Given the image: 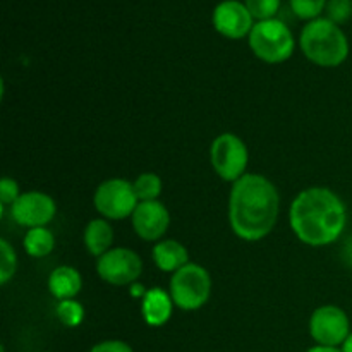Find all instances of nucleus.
<instances>
[{
    "mask_svg": "<svg viewBox=\"0 0 352 352\" xmlns=\"http://www.w3.org/2000/svg\"><path fill=\"white\" fill-rule=\"evenodd\" d=\"M151 258H153L158 270L165 272V274H175L182 267L191 263L184 244L174 239L158 241L153 246V251H151Z\"/></svg>",
    "mask_w": 352,
    "mask_h": 352,
    "instance_id": "4468645a",
    "label": "nucleus"
},
{
    "mask_svg": "<svg viewBox=\"0 0 352 352\" xmlns=\"http://www.w3.org/2000/svg\"><path fill=\"white\" fill-rule=\"evenodd\" d=\"M210 160L213 170L222 181L236 182L248 174L250 151L246 143L234 133H223L213 140L210 146Z\"/></svg>",
    "mask_w": 352,
    "mask_h": 352,
    "instance_id": "423d86ee",
    "label": "nucleus"
},
{
    "mask_svg": "<svg viewBox=\"0 0 352 352\" xmlns=\"http://www.w3.org/2000/svg\"><path fill=\"white\" fill-rule=\"evenodd\" d=\"M244 3L256 21L274 19L280 9V0H244Z\"/></svg>",
    "mask_w": 352,
    "mask_h": 352,
    "instance_id": "4be33fe9",
    "label": "nucleus"
},
{
    "mask_svg": "<svg viewBox=\"0 0 352 352\" xmlns=\"http://www.w3.org/2000/svg\"><path fill=\"white\" fill-rule=\"evenodd\" d=\"M21 195L23 192L19 191V184L14 179H2V182H0V203H2V206H12Z\"/></svg>",
    "mask_w": 352,
    "mask_h": 352,
    "instance_id": "b1692460",
    "label": "nucleus"
},
{
    "mask_svg": "<svg viewBox=\"0 0 352 352\" xmlns=\"http://www.w3.org/2000/svg\"><path fill=\"white\" fill-rule=\"evenodd\" d=\"M306 352H342L340 347H327V346H315Z\"/></svg>",
    "mask_w": 352,
    "mask_h": 352,
    "instance_id": "bb28decb",
    "label": "nucleus"
},
{
    "mask_svg": "<svg viewBox=\"0 0 352 352\" xmlns=\"http://www.w3.org/2000/svg\"><path fill=\"white\" fill-rule=\"evenodd\" d=\"M213 28L222 36L230 40H241L250 36L254 26V17L248 10L246 3L239 0H222L213 9Z\"/></svg>",
    "mask_w": 352,
    "mask_h": 352,
    "instance_id": "9b49d317",
    "label": "nucleus"
},
{
    "mask_svg": "<svg viewBox=\"0 0 352 352\" xmlns=\"http://www.w3.org/2000/svg\"><path fill=\"white\" fill-rule=\"evenodd\" d=\"M96 274L103 282L116 287L133 285L143 274V260L129 248H112L96 260Z\"/></svg>",
    "mask_w": 352,
    "mask_h": 352,
    "instance_id": "6e6552de",
    "label": "nucleus"
},
{
    "mask_svg": "<svg viewBox=\"0 0 352 352\" xmlns=\"http://www.w3.org/2000/svg\"><path fill=\"white\" fill-rule=\"evenodd\" d=\"M55 316L67 329H76L85 320V308L76 299H65V301L57 302V306H55Z\"/></svg>",
    "mask_w": 352,
    "mask_h": 352,
    "instance_id": "6ab92c4d",
    "label": "nucleus"
},
{
    "mask_svg": "<svg viewBox=\"0 0 352 352\" xmlns=\"http://www.w3.org/2000/svg\"><path fill=\"white\" fill-rule=\"evenodd\" d=\"M57 213V205L50 195L41 191H28L17 198V201L10 206V217L21 227L36 229L47 227Z\"/></svg>",
    "mask_w": 352,
    "mask_h": 352,
    "instance_id": "9d476101",
    "label": "nucleus"
},
{
    "mask_svg": "<svg viewBox=\"0 0 352 352\" xmlns=\"http://www.w3.org/2000/svg\"><path fill=\"white\" fill-rule=\"evenodd\" d=\"M146 292L148 291H144L143 285H141V284H133V285H131V294H133V296H141V299H143Z\"/></svg>",
    "mask_w": 352,
    "mask_h": 352,
    "instance_id": "cd10ccee",
    "label": "nucleus"
},
{
    "mask_svg": "<svg viewBox=\"0 0 352 352\" xmlns=\"http://www.w3.org/2000/svg\"><path fill=\"white\" fill-rule=\"evenodd\" d=\"M168 287V294L177 308L196 311L208 302L212 294V277L201 265L188 263L172 274Z\"/></svg>",
    "mask_w": 352,
    "mask_h": 352,
    "instance_id": "39448f33",
    "label": "nucleus"
},
{
    "mask_svg": "<svg viewBox=\"0 0 352 352\" xmlns=\"http://www.w3.org/2000/svg\"><path fill=\"white\" fill-rule=\"evenodd\" d=\"M138 203L140 199L134 192L133 182L119 177L103 181L93 196L96 212L107 220L131 219Z\"/></svg>",
    "mask_w": 352,
    "mask_h": 352,
    "instance_id": "0eeeda50",
    "label": "nucleus"
},
{
    "mask_svg": "<svg viewBox=\"0 0 352 352\" xmlns=\"http://www.w3.org/2000/svg\"><path fill=\"white\" fill-rule=\"evenodd\" d=\"M302 54L320 67H339L349 57V40L339 24L327 17L308 21L299 36Z\"/></svg>",
    "mask_w": 352,
    "mask_h": 352,
    "instance_id": "7ed1b4c3",
    "label": "nucleus"
},
{
    "mask_svg": "<svg viewBox=\"0 0 352 352\" xmlns=\"http://www.w3.org/2000/svg\"><path fill=\"white\" fill-rule=\"evenodd\" d=\"M327 19L336 24H344L352 17V0H329L325 6Z\"/></svg>",
    "mask_w": 352,
    "mask_h": 352,
    "instance_id": "5701e85b",
    "label": "nucleus"
},
{
    "mask_svg": "<svg viewBox=\"0 0 352 352\" xmlns=\"http://www.w3.org/2000/svg\"><path fill=\"white\" fill-rule=\"evenodd\" d=\"M133 229L138 237L143 241H158L164 237L170 226V213L165 208L164 203L157 201H141L138 203L133 217Z\"/></svg>",
    "mask_w": 352,
    "mask_h": 352,
    "instance_id": "f8f14e48",
    "label": "nucleus"
},
{
    "mask_svg": "<svg viewBox=\"0 0 352 352\" xmlns=\"http://www.w3.org/2000/svg\"><path fill=\"white\" fill-rule=\"evenodd\" d=\"M82 289V277L74 267H57L48 277V291L57 301L74 299Z\"/></svg>",
    "mask_w": 352,
    "mask_h": 352,
    "instance_id": "2eb2a0df",
    "label": "nucleus"
},
{
    "mask_svg": "<svg viewBox=\"0 0 352 352\" xmlns=\"http://www.w3.org/2000/svg\"><path fill=\"white\" fill-rule=\"evenodd\" d=\"M342 260L346 261L349 267H352V237L346 241V244H344L342 248Z\"/></svg>",
    "mask_w": 352,
    "mask_h": 352,
    "instance_id": "a878e982",
    "label": "nucleus"
},
{
    "mask_svg": "<svg viewBox=\"0 0 352 352\" xmlns=\"http://www.w3.org/2000/svg\"><path fill=\"white\" fill-rule=\"evenodd\" d=\"M248 41L253 54L267 64L285 62L292 57L296 48L294 34L289 30L287 24L277 17L256 21L248 36Z\"/></svg>",
    "mask_w": 352,
    "mask_h": 352,
    "instance_id": "20e7f679",
    "label": "nucleus"
},
{
    "mask_svg": "<svg viewBox=\"0 0 352 352\" xmlns=\"http://www.w3.org/2000/svg\"><path fill=\"white\" fill-rule=\"evenodd\" d=\"M340 351H342V352H352V332L349 333V337L346 339V342L340 346Z\"/></svg>",
    "mask_w": 352,
    "mask_h": 352,
    "instance_id": "c85d7f7f",
    "label": "nucleus"
},
{
    "mask_svg": "<svg viewBox=\"0 0 352 352\" xmlns=\"http://www.w3.org/2000/svg\"><path fill=\"white\" fill-rule=\"evenodd\" d=\"M329 0H289L291 9L299 19L313 21L316 17H322V12H325V6Z\"/></svg>",
    "mask_w": 352,
    "mask_h": 352,
    "instance_id": "412c9836",
    "label": "nucleus"
},
{
    "mask_svg": "<svg viewBox=\"0 0 352 352\" xmlns=\"http://www.w3.org/2000/svg\"><path fill=\"white\" fill-rule=\"evenodd\" d=\"M280 196L270 179L250 174L232 184L229 195V223L239 239L256 243L274 230Z\"/></svg>",
    "mask_w": 352,
    "mask_h": 352,
    "instance_id": "f257e3e1",
    "label": "nucleus"
},
{
    "mask_svg": "<svg viewBox=\"0 0 352 352\" xmlns=\"http://www.w3.org/2000/svg\"><path fill=\"white\" fill-rule=\"evenodd\" d=\"M351 332L349 316L339 306H320L309 318V336L316 346L340 347Z\"/></svg>",
    "mask_w": 352,
    "mask_h": 352,
    "instance_id": "1a4fd4ad",
    "label": "nucleus"
},
{
    "mask_svg": "<svg viewBox=\"0 0 352 352\" xmlns=\"http://www.w3.org/2000/svg\"><path fill=\"white\" fill-rule=\"evenodd\" d=\"M89 352H134L133 347L124 340H103L91 347Z\"/></svg>",
    "mask_w": 352,
    "mask_h": 352,
    "instance_id": "393cba45",
    "label": "nucleus"
},
{
    "mask_svg": "<svg viewBox=\"0 0 352 352\" xmlns=\"http://www.w3.org/2000/svg\"><path fill=\"white\" fill-rule=\"evenodd\" d=\"M24 251L33 258H45L54 251L55 236L47 227H36L30 229L23 239Z\"/></svg>",
    "mask_w": 352,
    "mask_h": 352,
    "instance_id": "f3484780",
    "label": "nucleus"
},
{
    "mask_svg": "<svg viewBox=\"0 0 352 352\" xmlns=\"http://www.w3.org/2000/svg\"><path fill=\"white\" fill-rule=\"evenodd\" d=\"M162 179L155 172H143L133 182L134 192L141 201H157L158 196L162 195Z\"/></svg>",
    "mask_w": 352,
    "mask_h": 352,
    "instance_id": "a211bd4d",
    "label": "nucleus"
},
{
    "mask_svg": "<svg viewBox=\"0 0 352 352\" xmlns=\"http://www.w3.org/2000/svg\"><path fill=\"white\" fill-rule=\"evenodd\" d=\"M174 301L170 294L160 287L148 289L141 301V315L146 325L150 327H164L170 320L172 309H174Z\"/></svg>",
    "mask_w": 352,
    "mask_h": 352,
    "instance_id": "ddd939ff",
    "label": "nucleus"
},
{
    "mask_svg": "<svg viewBox=\"0 0 352 352\" xmlns=\"http://www.w3.org/2000/svg\"><path fill=\"white\" fill-rule=\"evenodd\" d=\"M17 256L6 239H0V285H6L16 275Z\"/></svg>",
    "mask_w": 352,
    "mask_h": 352,
    "instance_id": "aec40b11",
    "label": "nucleus"
},
{
    "mask_svg": "<svg viewBox=\"0 0 352 352\" xmlns=\"http://www.w3.org/2000/svg\"><path fill=\"white\" fill-rule=\"evenodd\" d=\"M292 232L306 246L322 248L340 239L347 210L339 195L329 188H308L299 192L289 212Z\"/></svg>",
    "mask_w": 352,
    "mask_h": 352,
    "instance_id": "f03ea898",
    "label": "nucleus"
},
{
    "mask_svg": "<svg viewBox=\"0 0 352 352\" xmlns=\"http://www.w3.org/2000/svg\"><path fill=\"white\" fill-rule=\"evenodd\" d=\"M85 246L91 256L100 258L112 250L113 243V229L107 219H93L86 226L85 234Z\"/></svg>",
    "mask_w": 352,
    "mask_h": 352,
    "instance_id": "dca6fc26",
    "label": "nucleus"
}]
</instances>
